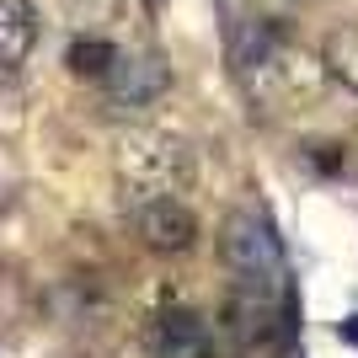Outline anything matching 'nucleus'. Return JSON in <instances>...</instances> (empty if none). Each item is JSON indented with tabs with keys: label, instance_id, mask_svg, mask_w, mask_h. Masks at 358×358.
Instances as JSON below:
<instances>
[{
	"label": "nucleus",
	"instance_id": "1",
	"mask_svg": "<svg viewBox=\"0 0 358 358\" xmlns=\"http://www.w3.org/2000/svg\"><path fill=\"white\" fill-rule=\"evenodd\" d=\"M113 166H118V182H123V193H129V203L182 198V193H193V182H198V161H193V150H187V139L161 134V129L123 134Z\"/></svg>",
	"mask_w": 358,
	"mask_h": 358
},
{
	"label": "nucleus",
	"instance_id": "2",
	"mask_svg": "<svg viewBox=\"0 0 358 358\" xmlns=\"http://www.w3.org/2000/svg\"><path fill=\"white\" fill-rule=\"evenodd\" d=\"M220 257H224V268L241 278V289H273L278 273H284V246L273 236V224L257 220V214H230L224 220Z\"/></svg>",
	"mask_w": 358,
	"mask_h": 358
},
{
	"label": "nucleus",
	"instance_id": "3",
	"mask_svg": "<svg viewBox=\"0 0 358 358\" xmlns=\"http://www.w3.org/2000/svg\"><path fill=\"white\" fill-rule=\"evenodd\" d=\"M129 224H134L139 246L161 257H182L198 246V214L182 203V198H145V203H129Z\"/></svg>",
	"mask_w": 358,
	"mask_h": 358
},
{
	"label": "nucleus",
	"instance_id": "4",
	"mask_svg": "<svg viewBox=\"0 0 358 358\" xmlns=\"http://www.w3.org/2000/svg\"><path fill=\"white\" fill-rule=\"evenodd\" d=\"M102 86H107V107L113 113H145V107H155L166 96L171 70H166L161 54H129V59L118 54V64H113V75Z\"/></svg>",
	"mask_w": 358,
	"mask_h": 358
},
{
	"label": "nucleus",
	"instance_id": "5",
	"mask_svg": "<svg viewBox=\"0 0 358 358\" xmlns=\"http://www.w3.org/2000/svg\"><path fill=\"white\" fill-rule=\"evenodd\" d=\"M150 358H209V327L193 310H166L150 327Z\"/></svg>",
	"mask_w": 358,
	"mask_h": 358
},
{
	"label": "nucleus",
	"instance_id": "6",
	"mask_svg": "<svg viewBox=\"0 0 358 358\" xmlns=\"http://www.w3.org/2000/svg\"><path fill=\"white\" fill-rule=\"evenodd\" d=\"M38 48V6L32 0H0V75H16Z\"/></svg>",
	"mask_w": 358,
	"mask_h": 358
},
{
	"label": "nucleus",
	"instance_id": "7",
	"mask_svg": "<svg viewBox=\"0 0 358 358\" xmlns=\"http://www.w3.org/2000/svg\"><path fill=\"white\" fill-rule=\"evenodd\" d=\"M321 64H327V75L343 91L358 96V27H353V22H348V27H331L327 48H321Z\"/></svg>",
	"mask_w": 358,
	"mask_h": 358
},
{
	"label": "nucleus",
	"instance_id": "8",
	"mask_svg": "<svg viewBox=\"0 0 358 358\" xmlns=\"http://www.w3.org/2000/svg\"><path fill=\"white\" fill-rule=\"evenodd\" d=\"M64 64H70V75H80V80H107L113 64H118V48L107 43L102 32H86V38H75V43H70Z\"/></svg>",
	"mask_w": 358,
	"mask_h": 358
},
{
	"label": "nucleus",
	"instance_id": "9",
	"mask_svg": "<svg viewBox=\"0 0 358 358\" xmlns=\"http://www.w3.org/2000/svg\"><path fill=\"white\" fill-rule=\"evenodd\" d=\"M59 6L75 27H86V32H107L123 22V0H59Z\"/></svg>",
	"mask_w": 358,
	"mask_h": 358
}]
</instances>
